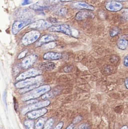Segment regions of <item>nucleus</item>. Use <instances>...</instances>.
<instances>
[{
	"label": "nucleus",
	"mask_w": 128,
	"mask_h": 129,
	"mask_svg": "<svg viewBox=\"0 0 128 129\" xmlns=\"http://www.w3.org/2000/svg\"><path fill=\"white\" fill-rule=\"evenodd\" d=\"M51 89V87L49 85L42 86L39 88H36L34 90L26 93L22 98L23 101H27L29 100L37 98L41 95H43Z\"/></svg>",
	"instance_id": "obj_1"
},
{
	"label": "nucleus",
	"mask_w": 128,
	"mask_h": 129,
	"mask_svg": "<svg viewBox=\"0 0 128 129\" xmlns=\"http://www.w3.org/2000/svg\"><path fill=\"white\" fill-rule=\"evenodd\" d=\"M41 36V33L37 30H33L26 33L22 39V43L25 46L36 42Z\"/></svg>",
	"instance_id": "obj_2"
},
{
	"label": "nucleus",
	"mask_w": 128,
	"mask_h": 129,
	"mask_svg": "<svg viewBox=\"0 0 128 129\" xmlns=\"http://www.w3.org/2000/svg\"><path fill=\"white\" fill-rule=\"evenodd\" d=\"M48 30L49 31L52 32L61 33L70 36H76L71 28L67 24H62L52 25L48 29Z\"/></svg>",
	"instance_id": "obj_3"
},
{
	"label": "nucleus",
	"mask_w": 128,
	"mask_h": 129,
	"mask_svg": "<svg viewBox=\"0 0 128 129\" xmlns=\"http://www.w3.org/2000/svg\"><path fill=\"white\" fill-rule=\"evenodd\" d=\"M43 80V78L38 76L19 82L15 84V86L17 88L22 89L35 84H41Z\"/></svg>",
	"instance_id": "obj_4"
},
{
	"label": "nucleus",
	"mask_w": 128,
	"mask_h": 129,
	"mask_svg": "<svg viewBox=\"0 0 128 129\" xmlns=\"http://www.w3.org/2000/svg\"><path fill=\"white\" fill-rule=\"evenodd\" d=\"M50 102L49 101H44L37 102L36 104L32 105H28L27 107L23 108L21 111V113L23 115H25L31 111L35 110L40 108H43L49 106Z\"/></svg>",
	"instance_id": "obj_5"
},
{
	"label": "nucleus",
	"mask_w": 128,
	"mask_h": 129,
	"mask_svg": "<svg viewBox=\"0 0 128 129\" xmlns=\"http://www.w3.org/2000/svg\"><path fill=\"white\" fill-rule=\"evenodd\" d=\"M41 73V71L39 69L32 68L20 74L16 79L17 81H22L26 79L37 76L40 75Z\"/></svg>",
	"instance_id": "obj_6"
},
{
	"label": "nucleus",
	"mask_w": 128,
	"mask_h": 129,
	"mask_svg": "<svg viewBox=\"0 0 128 129\" xmlns=\"http://www.w3.org/2000/svg\"><path fill=\"white\" fill-rule=\"evenodd\" d=\"M32 20L30 19L22 20L14 22L12 28V32L14 35H16L23 28L31 24Z\"/></svg>",
	"instance_id": "obj_7"
},
{
	"label": "nucleus",
	"mask_w": 128,
	"mask_h": 129,
	"mask_svg": "<svg viewBox=\"0 0 128 129\" xmlns=\"http://www.w3.org/2000/svg\"><path fill=\"white\" fill-rule=\"evenodd\" d=\"M52 26V23L48 21L45 20L40 19L32 23L29 28L35 30H45L49 28Z\"/></svg>",
	"instance_id": "obj_8"
},
{
	"label": "nucleus",
	"mask_w": 128,
	"mask_h": 129,
	"mask_svg": "<svg viewBox=\"0 0 128 129\" xmlns=\"http://www.w3.org/2000/svg\"><path fill=\"white\" fill-rule=\"evenodd\" d=\"M37 59L38 56L36 54L29 55L23 59L21 63L22 67L25 69L30 68L35 63Z\"/></svg>",
	"instance_id": "obj_9"
},
{
	"label": "nucleus",
	"mask_w": 128,
	"mask_h": 129,
	"mask_svg": "<svg viewBox=\"0 0 128 129\" xmlns=\"http://www.w3.org/2000/svg\"><path fill=\"white\" fill-rule=\"evenodd\" d=\"M58 38L57 36L54 35H44L35 44V47H41L44 44L55 41L57 40Z\"/></svg>",
	"instance_id": "obj_10"
},
{
	"label": "nucleus",
	"mask_w": 128,
	"mask_h": 129,
	"mask_svg": "<svg viewBox=\"0 0 128 129\" xmlns=\"http://www.w3.org/2000/svg\"><path fill=\"white\" fill-rule=\"evenodd\" d=\"M48 112L46 108H41L30 111L27 113V117L29 119H36L44 116Z\"/></svg>",
	"instance_id": "obj_11"
},
{
	"label": "nucleus",
	"mask_w": 128,
	"mask_h": 129,
	"mask_svg": "<svg viewBox=\"0 0 128 129\" xmlns=\"http://www.w3.org/2000/svg\"><path fill=\"white\" fill-rule=\"evenodd\" d=\"M105 7L109 11L118 12L122 9L123 5L118 2L111 1L107 3Z\"/></svg>",
	"instance_id": "obj_12"
},
{
	"label": "nucleus",
	"mask_w": 128,
	"mask_h": 129,
	"mask_svg": "<svg viewBox=\"0 0 128 129\" xmlns=\"http://www.w3.org/2000/svg\"><path fill=\"white\" fill-rule=\"evenodd\" d=\"M43 57L44 59L46 60H57L61 59L62 57V55L60 53L49 52L44 54Z\"/></svg>",
	"instance_id": "obj_13"
},
{
	"label": "nucleus",
	"mask_w": 128,
	"mask_h": 129,
	"mask_svg": "<svg viewBox=\"0 0 128 129\" xmlns=\"http://www.w3.org/2000/svg\"><path fill=\"white\" fill-rule=\"evenodd\" d=\"M94 14L92 12L87 11H79L76 14L75 18L77 20H81L89 18L94 17Z\"/></svg>",
	"instance_id": "obj_14"
},
{
	"label": "nucleus",
	"mask_w": 128,
	"mask_h": 129,
	"mask_svg": "<svg viewBox=\"0 0 128 129\" xmlns=\"http://www.w3.org/2000/svg\"><path fill=\"white\" fill-rule=\"evenodd\" d=\"M73 6L75 8L79 9H84L88 10L93 11L95 8L93 6L83 2H79L73 4Z\"/></svg>",
	"instance_id": "obj_15"
},
{
	"label": "nucleus",
	"mask_w": 128,
	"mask_h": 129,
	"mask_svg": "<svg viewBox=\"0 0 128 129\" xmlns=\"http://www.w3.org/2000/svg\"><path fill=\"white\" fill-rule=\"evenodd\" d=\"M117 47L119 50H125L128 47V41L124 38H121L118 39L116 44Z\"/></svg>",
	"instance_id": "obj_16"
},
{
	"label": "nucleus",
	"mask_w": 128,
	"mask_h": 129,
	"mask_svg": "<svg viewBox=\"0 0 128 129\" xmlns=\"http://www.w3.org/2000/svg\"><path fill=\"white\" fill-rule=\"evenodd\" d=\"M55 67V63L50 62H44L40 64V68L41 70L46 71H52Z\"/></svg>",
	"instance_id": "obj_17"
},
{
	"label": "nucleus",
	"mask_w": 128,
	"mask_h": 129,
	"mask_svg": "<svg viewBox=\"0 0 128 129\" xmlns=\"http://www.w3.org/2000/svg\"><path fill=\"white\" fill-rule=\"evenodd\" d=\"M17 16L20 18H25L31 16V12L29 9H23L19 10L16 14Z\"/></svg>",
	"instance_id": "obj_18"
},
{
	"label": "nucleus",
	"mask_w": 128,
	"mask_h": 129,
	"mask_svg": "<svg viewBox=\"0 0 128 129\" xmlns=\"http://www.w3.org/2000/svg\"><path fill=\"white\" fill-rule=\"evenodd\" d=\"M47 118L46 117H41L37 121L35 125V129H43Z\"/></svg>",
	"instance_id": "obj_19"
},
{
	"label": "nucleus",
	"mask_w": 128,
	"mask_h": 129,
	"mask_svg": "<svg viewBox=\"0 0 128 129\" xmlns=\"http://www.w3.org/2000/svg\"><path fill=\"white\" fill-rule=\"evenodd\" d=\"M46 8V6L43 5L40 3H37L29 7V8L32 10L35 11H42Z\"/></svg>",
	"instance_id": "obj_20"
},
{
	"label": "nucleus",
	"mask_w": 128,
	"mask_h": 129,
	"mask_svg": "<svg viewBox=\"0 0 128 129\" xmlns=\"http://www.w3.org/2000/svg\"><path fill=\"white\" fill-rule=\"evenodd\" d=\"M35 122L32 120H27L24 122V125L26 129H35Z\"/></svg>",
	"instance_id": "obj_21"
},
{
	"label": "nucleus",
	"mask_w": 128,
	"mask_h": 129,
	"mask_svg": "<svg viewBox=\"0 0 128 129\" xmlns=\"http://www.w3.org/2000/svg\"><path fill=\"white\" fill-rule=\"evenodd\" d=\"M54 122L55 120L53 118H50L46 122L43 129H51L54 124Z\"/></svg>",
	"instance_id": "obj_22"
},
{
	"label": "nucleus",
	"mask_w": 128,
	"mask_h": 129,
	"mask_svg": "<svg viewBox=\"0 0 128 129\" xmlns=\"http://www.w3.org/2000/svg\"><path fill=\"white\" fill-rule=\"evenodd\" d=\"M67 13V10L65 8H61L55 11V14L60 16H63L66 15Z\"/></svg>",
	"instance_id": "obj_23"
},
{
	"label": "nucleus",
	"mask_w": 128,
	"mask_h": 129,
	"mask_svg": "<svg viewBox=\"0 0 128 129\" xmlns=\"http://www.w3.org/2000/svg\"><path fill=\"white\" fill-rule=\"evenodd\" d=\"M120 32V30L118 28L115 27L113 28L110 30V37L113 38L118 35Z\"/></svg>",
	"instance_id": "obj_24"
},
{
	"label": "nucleus",
	"mask_w": 128,
	"mask_h": 129,
	"mask_svg": "<svg viewBox=\"0 0 128 129\" xmlns=\"http://www.w3.org/2000/svg\"><path fill=\"white\" fill-rule=\"evenodd\" d=\"M122 16L125 19L128 21V9H125L122 11Z\"/></svg>",
	"instance_id": "obj_25"
},
{
	"label": "nucleus",
	"mask_w": 128,
	"mask_h": 129,
	"mask_svg": "<svg viewBox=\"0 0 128 129\" xmlns=\"http://www.w3.org/2000/svg\"><path fill=\"white\" fill-rule=\"evenodd\" d=\"M53 95V94L52 92H49L48 93H46L42 96V99L43 100H46L52 97V96Z\"/></svg>",
	"instance_id": "obj_26"
},
{
	"label": "nucleus",
	"mask_w": 128,
	"mask_h": 129,
	"mask_svg": "<svg viewBox=\"0 0 128 129\" xmlns=\"http://www.w3.org/2000/svg\"><path fill=\"white\" fill-rule=\"evenodd\" d=\"M37 1V0H23V2L22 4L23 5H29V4L34 3Z\"/></svg>",
	"instance_id": "obj_27"
},
{
	"label": "nucleus",
	"mask_w": 128,
	"mask_h": 129,
	"mask_svg": "<svg viewBox=\"0 0 128 129\" xmlns=\"http://www.w3.org/2000/svg\"><path fill=\"white\" fill-rule=\"evenodd\" d=\"M27 53V50H25L24 51H22V53L20 54L18 56V59H22V58H24L25 56L26 55Z\"/></svg>",
	"instance_id": "obj_28"
},
{
	"label": "nucleus",
	"mask_w": 128,
	"mask_h": 129,
	"mask_svg": "<svg viewBox=\"0 0 128 129\" xmlns=\"http://www.w3.org/2000/svg\"><path fill=\"white\" fill-rule=\"evenodd\" d=\"M64 126V123L63 122H60L58 123L53 129H61Z\"/></svg>",
	"instance_id": "obj_29"
},
{
	"label": "nucleus",
	"mask_w": 128,
	"mask_h": 129,
	"mask_svg": "<svg viewBox=\"0 0 128 129\" xmlns=\"http://www.w3.org/2000/svg\"><path fill=\"white\" fill-rule=\"evenodd\" d=\"M78 129H90L89 126L87 124H83L79 126Z\"/></svg>",
	"instance_id": "obj_30"
},
{
	"label": "nucleus",
	"mask_w": 128,
	"mask_h": 129,
	"mask_svg": "<svg viewBox=\"0 0 128 129\" xmlns=\"http://www.w3.org/2000/svg\"><path fill=\"white\" fill-rule=\"evenodd\" d=\"M37 103V100L32 99V100H29V101H27V104L28 105H32L34 104Z\"/></svg>",
	"instance_id": "obj_31"
},
{
	"label": "nucleus",
	"mask_w": 128,
	"mask_h": 129,
	"mask_svg": "<svg viewBox=\"0 0 128 129\" xmlns=\"http://www.w3.org/2000/svg\"><path fill=\"white\" fill-rule=\"evenodd\" d=\"M123 63L124 66L128 67V55L126 56L124 58Z\"/></svg>",
	"instance_id": "obj_32"
},
{
	"label": "nucleus",
	"mask_w": 128,
	"mask_h": 129,
	"mask_svg": "<svg viewBox=\"0 0 128 129\" xmlns=\"http://www.w3.org/2000/svg\"><path fill=\"white\" fill-rule=\"evenodd\" d=\"M124 85L126 88L128 89V77L125 80Z\"/></svg>",
	"instance_id": "obj_33"
},
{
	"label": "nucleus",
	"mask_w": 128,
	"mask_h": 129,
	"mask_svg": "<svg viewBox=\"0 0 128 129\" xmlns=\"http://www.w3.org/2000/svg\"><path fill=\"white\" fill-rule=\"evenodd\" d=\"M78 117H77L76 118V119H75L74 120L73 122L74 123H76L78 122H79V121L81 120V118H80V117H79V119H78Z\"/></svg>",
	"instance_id": "obj_34"
},
{
	"label": "nucleus",
	"mask_w": 128,
	"mask_h": 129,
	"mask_svg": "<svg viewBox=\"0 0 128 129\" xmlns=\"http://www.w3.org/2000/svg\"><path fill=\"white\" fill-rule=\"evenodd\" d=\"M66 129H74V126L73 124L69 125Z\"/></svg>",
	"instance_id": "obj_35"
},
{
	"label": "nucleus",
	"mask_w": 128,
	"mask_h": 129,
	"mask_svg": "<svg viewBox=\"0 0 128 129\" xmlns=\"http://www.w3.org/2000/svg\"><path fill=\"white\" fill-rule=\"evenodd\" d=\"M73 1V0H59V1L60 2H68L71 1Z\"/></svg>",
	"instance_id": "obj_36"
},
{
	"label": "nucleus",
	"mask_w": 128,
	"mask_h": 129,
	"mask_svg": "<svg viewBox=\"0 0 128 129\" xmlns=\"http://www.w3.org/2000/svg\"><path fill=\"white\" fill-rule=\"evenodd\" d=\"M120 129H128V126L126 125L124 126Z\"/></svg>",
	"instance_id": "obj_37"
},
{
	"label": "nucleus",
	"mask_w": 128,
	"mask_h": 129,
	"mask_svg": "<svg viewBox=\"0 0 128 129\" xmlns=\"http://www.w3.org/2000/svg\"><path fill=\"white\" fill-rule=\"evenodd\" d=\"M51 21L52 22H57V21H56V20L55 19H53V18H52L51 19Z\"/></svg>",
	"instance_id": "obj_38"
}]
</instances>
